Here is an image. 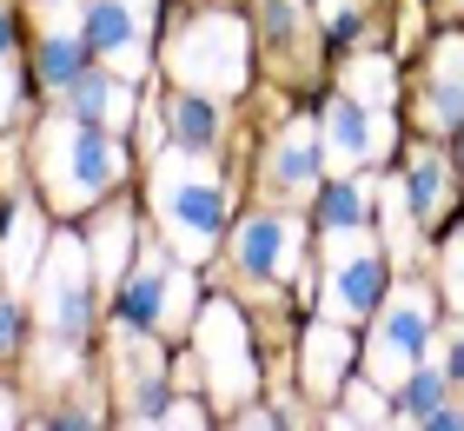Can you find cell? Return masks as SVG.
<instances>
[{"label":"cell","instance_id":"1","mask_svg":"<svg viewBox=\"0 0 464 431\" xmlns=\"http://www.w3.org/2000/svg\"><path fill=\"white\" fill-rule=\"evenodd\" d=\"M34 172H40V186H47L53 212H87V206L107 200V192L120 186V172H126L120 133L80 120L67 106V113H53L34 133Z\"/></svg>","mask_w":464,"mask_h":431},{"label":"cell","instance_id":"2","mask_svg":"<svg viewBox=\"0 0 464 431\" xmlns=\"http://www.w3.org/2000/svg\"><path fill=\"white\" fill-rule=\"evenodd\" d=\"M153 212L166 226V240L186 252V266H199L206 252L219 246V226H226V180L213 172L206 153H173L153 160Z\"/></svg>","mask_w":464,"mask_h":431},{"label":"cell","instance_id":"3","mask_svg":"<svg viewBox=\"0 0 464 431\" xmlns=\"http://www.w3.org/2000/svg\"><path fill=\"white\" fill-rule=\"evenodd\" d=\"M166 67H173L179 86H193V93H239L246 86V27L232 14H199L186 20L173 34V47H166Z\"/></svg>","mask_w":464,"mask_h":431},{"label":"cell","instance_id":"4","mask_svg":"<svg viewBox=\"0 0 464 431\" xmlns=\"http://www.w3.org/2000/svg\"><path fill=\"white\" fill-rule=\"evenodd\" d=\"M93 286H100L93 252L80 240H67V232L47 240V259H40V272H34V312H40V326H47V338H67V345L87 338Z\"/></svg>","mask_w":464,"mask_h":431},{"label":"cell","instance_id":"5","mask_svg":"<svg viewBox=\"0 0 464 431\" xmlns=\"http://www.w3.org/2000/svg\"><path fill=\"white\" fill-rule=\"evenodd\" d=\"M431 332H438V299L425 286H398L385 299V312H378L372 345H365V378L385 385V392H398V385L411 378V365L425 358Z\"/></svg>","mask_w":464,"mask_h":431},{"label":"cell","instance_id":"6","mask_svg":"<svg viewBox=\"0 0 464 431\" xmlns=\"http://www.w3.org/2000/svg\"><path fill=\"white\" fill-rule=\"evenodd\" d=\"M186 312H193V272L173 266L166 252H146L140 266L120 279V299H113V318H120V326L166 338V332L186 326Z\"/></svg>","mask_w":464,"mask_h":431},{"label":"cell","instance_id":"7","mask_svg":"<svg viewBox=\"0 0 464 431\" xmlns=\"http://www.w3.org/2000/svg\"><path fill=\"white\" fill-rule=\"evenodd\" d=\"M199 365H206V392L219 405H239V398H252V385H259L246 318H239V306H226V299L199 306Z\"/></svg>","mask_w":464,"mask_h":431},{"label":"cell","instance_id":"8","mask_svg":"<svg viewBox=\"0 0 464 431\" xmlns=\"http://www.w3.org/2000/svg\"><path fill=\"white\" fill-rule=\"evenodd\" d=\"M319 153L332 172H352L378 153H392V106H365L339 86V100H325L319 113Z\"/></svg>","mask_w":464,"mask_h":431},{"label":"cell","instance_id":"9","mask_svg":"<svg viewBox=\"0 0 464 431\" xmlns=\"http://www.w3.org/2000/svg\"><path fill=\"white\" fill-rule=\"evenodd\" d=\"M146 20H153V0H87V47L133 80L146 73Z\"/></svg>","mask_w":464,"mask_h":431},{"label":"cell","instance_id":"10","mask_svg":"<svg viewBox=\"0 0 464 431\" xmlns=\"http://www.w3.org/2000/svg\"><path fill=\"white\" fill-rule=\"evenodd\" d=\"M299 220L292 212H252L239 226V240H232V259H239L246 279H259V286H279V279L299 272Z\"/></svg>","mask_w":464,"mask_h":431},{"label":"cell","instance_id":"11","mask_svg":"<svg viewBox=\"0 0 464 431\" xmlns=\"http://www.w3.org/2000/svg\"><path fill=\"white\" fill-rule=\"evenodd\" d=\"M378 292H385V252L365 246V252H345L325 266V286H319V312L339 318V326H358V318L378 312Z\"/></svg>","mask_w":464,"mask_h":431},{"label":"cell","instance_id":"12","mask_svg":"<svg viewBox=\"0 0 464 431\" xmlns=\"http://www.w3.org/2000/svg\"><path fill=\"white\" fill-rule=\"evenodd\" d=\"M319 220H325V252H332V259L365 252V246H372V240H365V232H372V180H332Z\"/></svg>","mask_w":464,"mask_h":431},{"label":"cell","instance_id":"13","mask_svg":"<svg viewBox=\"0 0 464 431\" xmlns=\"http://www.w3.org/2000/svg\"><path fill=\"white\" fill-rule=\"evenodd\" d=\"M425 133H451L464 126V40H438L431 73H425V106H418Z\"/></svg>","mask_w":464,"mask_h":431},{"label":"cell","instance_id":"14","mask_svg":"<svg viewBox=\"0 0 464 431\" xmlns=\"http://www.w3.org/2000/svg\"><path fill=\"white\" fill-rule=\"evenodd\" d=\"M325 172V153H319V120H292L266 153V186L279 192H312Z\"/></svg>","mask_w":464,"mask_h":431},{"label":"cell","instance_id":"15","mask_svg":"<svg viewBox=\"0 0 464 431\" xmlns=\"http://www.w3.org/2000/svg\"><path fill=\"white\" fill-rule=\"evenodd\" d=\"M67 106L80 120L107 126V133H126V126H133V86H126V73H113V67H87L67 86Z\"/></svg>","mask_w":464,"mask_h":431},{"label":"cell","instance_id":"16","mask_svg":"<svg viewBox=\"0 0 464 431\" xmlns=\"http://www.w3.org/2000/svg\"><path fill=\"white\" fill-rule=\"evenodd\" d=\"M345 365H352V326L319 318V326L305 332V392L332 398V392L345 385Z\"/></svg>","mask_w":464,"mask_h":431},{"label":"cell","instance_id":"17","mask_svg":"<svg viewBox=\"0 0 464 431\" xmlns=\"http://www.w3.org/2000/svg\"><path fill=\"white\" fill-rule=\"evenodd\" d=\"M405 192H411V212L425 226H438L451 212V200H458V186H451V166H445V153H431V146H418L411 153V172H405Z\"/></svg>","mask_w":464,"mask_h":431},{"label":"cell","instance_id":"18","mask_svg":"<svg viewBox=\"0 0 464 431\" xmlns=\"http://www.w3.org/2000/svg\"><path fill=\"white\" fill-rule=\"evenodd\" d=\"M87 252H93V272H100V286L126 279V272H133V212H126V206H100Z\"/></svg>","mask_w":464,"mask_h":431},{"label":"cell","instance_id":"19","mask_svg":"<svg viewBox=\"0 0 464 431\" xmlns=\"http://www.w3.org/2000/svg\"><path fill=\"white\" fill-rule=\"evenodd\" d=\"M40 259H47V226H40V206H14V220H7V259H0V272H7V292L34 286Z\"/></svg>","mask_w":464,"mask_h":431},{"label":"cell","instance_id":"20","mask_svg":"<svg viewBox=\"0 0 464 431\" xmlns=\"http://www.w3.org/2000/svg\"><path fill=\"white\" fill-rule=\"evenodd\" d=\"M166 140L186 146V153H213V146H219V100L186 86V93L166 106Z\"/></svg>","mask_w":464,"mask_h":431},{"label":"cell","instance_id":"21","mask_svg":"<svg viewBox=\"0 0 464 431\" xmlns=\"http://www.w3.org/2000/svg\"><path fill=\"white\" fill-rule=\"evenodd\" d=\"M339 86L352 100H365V106H392L398 100V67L385 54H352L345 67H339Z\"/></svg>","mask_w":464,"mask_h":431},{"label":"cell","instance_id":"22","mask_svg":"<svg viewBox=\"0 0 464 431\" xmlns=\"http://www.w3.org/2000/svg\"><path fill=\"white\" fill-rule=\"evenodd\" d=\"M87 34H40V86L67 93V86L87 73Z\"/></svg>","mask_w":464,"mask_h":431},{"label":"cell","instance_id":"23","mask_svg":"<svg viewBox=\"0 0 464 431\" xmlns=\"http://www.w3.org/2000/svg\"><path fill=\"white\" fill-rule=\"evenodd\" d=\"M398 392H405V425H431L438 405H451V372L445 365H411V378Z\"/></svg>","mask_w":464,"mask_h":431},{"label":"cell","instance_id":"24","mask_svg":"<svg viewBox=\"0 0 464 431\" xmlns=\"http://www.w3.org/2000/svg\"><path fill=\"white\" fill-rule=\"evenodd\" d=\"M378 200H385V226H392V252L398 259H411V220H418V212H411V192L405 186H385V192H378Z\"/></svg>","mask_w":464,"mask_h":431},{"label":"cell","instance_id":"25","mask_svg":"<svg viewBox=\"0 0 464 431\" xmlns=\"http://www.w3.org/2000/svg\"><path fill=\"white\" fill-rule=\"evenodd\" d=\"M332 425H385V385H352L345 392V412Z\"/></svg>","mask_w":464,"mask_h":431},{"label":"cell","instance_id":"26","mask_svg":"<svg viewBox=\"0 0 464 431\" xmlns=\"http://www.w3.org/2000/svg\"><path fill=\"white\" fill-rule=\"evenodd\" d=\"M319 20H325V40H352L365 27V0H319Z\"/></svg>","mask_w":464,"mask_h":431},{"label":"cell","instance_id":"27","mask_svg":"<svg viewBox=\"0 0 464 431\" xmlns=\"http://www.w3.org/2000/svg\"><path fill=\"white\" fill-rule=\"evenodd\" d=\"M14 93H20V73H14V20H7V7H0V120L20 106Z\"/></svg>","mask_w":464,"mask_h":431},{"label":"cell","instance_id":"28","mask_svg":"<svg viewBox=\"0 0 464 431\" xmlns=\"http://www.w3.org/2000/svg\"><path fill=\"white\" fill-rule=\"evenodd\" d=\"M266 34L279 40V47H292V40H299V0H266Z\"/></svg>","mask_w":464,"mask_h":431},{"label":"cell","instance_id":"29","mask_svg":"<svg viewBox=\"0 0 464 431\" xmlns=\"http://www.w3.org/2000/svg\"><path fill=\"white\" fill-rule=\"evenodd\" d=\"M166 425L193 431V425H206V405H199V398H166Z\"/></svg>","mask_w":464,"mask_h":431},{"label":"cell","instance_id":"30","mask_svg":"<svg viewBox=\"0 0 464 431\" xmlns=\"http://www.w3.org/2000/svg\"><path fill=\"white\" fill-rule=\"evenodd\" d=\"M445 286H451V306L464 312V240H451V252H445Z\"/></svg>","mask_w":464,"mask_h":431},{"label":"cell","instance_id":"31","mask_svg":"<svg viewBox=\"0 0 464 431\" xmlns=\"http://www.w3.org/2000/svg\"><path fill=\"white\" fill-rule=\"evenodd\" d=\"M20 345V306H14V292L0 299V352H14Z\"/></svg>","mask_w":464,"mask_h":431},{"label":"cell","instance_id":"32","mask_svg":"<svg viewBox=\"0 0 464 431\" xmlns=\"http://www.w3.org/2000/svg\"><path fill=\"white\" fill-rule=\"evenodd\" d=\"M445 372H451V385H464V332L445 338Z\"/></svg>","mask_w":464,"mask_h":431},{"label":"cell","instance_id":"33","mask_svg":"<svg viewBox=\"0 0 464 431\" xmlns=\"http://www.w3.org/2000/svg\"><path fill=\"white\" fill-rule=\"evenodd\" d=\"M0 425H20V405H14L7 392H0Z\"/></svg>","mask_w":464,"mask_h":431},{"label":"cell","instance_id":"34","mask_svg":"<svg viewBox=\"0 0 464 431\" xmlns=\"http://www.w3.org/2000/svg\"><path fill=\"white\" fill-rule=\"evenodd\" d=\"M458 133H464V126H458ZM458 153H464V146H458Z\"/></svg>","mask_w":464,"mask_h":431}]
</instances>
